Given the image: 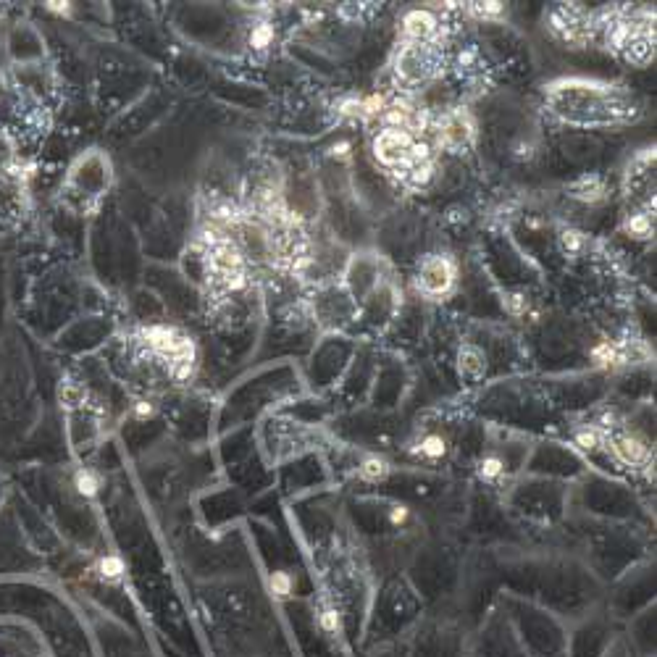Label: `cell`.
I'll return each instance as SVG.
<instances>
[{"mask_svg":"<svg viewBox=\"0 0 657 657\" xmlns=\"http://www.w3.org/2000/svg\"><path fill=\"white\" fill-rule=\"evenodd\" d=\"M610 450L618 460H621L623 466H644V463H650L652 453L647 442L636 437V434H613L610 437Z\"/></svg>","mask_w":657,"mask_h":657,"instance_id":"277c9868","label":"cell"},{"mask_svg":"<svg viewBox=\"0 0 657 657\" xmlns=\"http://www.w3.org/2000/svg\"><path fill=\"white\" fill-rule=\"evenodd\" d=\"M100 581H106V584H116L124 576V560L119 555H106V558L98 560V568H95Z\"/></svg>","mask_w":657,"mask_h":657,"instance_id":"30bf717a","label":"cell"},{"mask_svg":"<svg viewBox=\"0 0 657 657\" xmlns=\"http://www.w3.org/2000/svg\"><path fill=\"white\" fill-rule=\"evenodd\" d=\"M74 489H77L79 495L87 497V500H90V497L98 495L100 479L95 474H92L90 468H79L77 474H74Z\"/></svg>","mask_w":657,"mask_h":657,"instance_id":"7c38bea8","label":"cell"},{"mask_svg":"<svg viewBox=\"0 0 657 657\" xmlns=\"http://www.w3.org/2000/svg\"><path fill=\"white\" fill-rule=\"evenodd\" d=\"M416 453L426 460H439L447 455V439L442 434H426L421 442H418Z\"/></svg>","mask_w":657,"mask_h":657,"instance_id":"9c48e42d","label":"cell"},{"mask_svg":"<svg viewBox=\"0 0 657 657\" xmlns=\"http://www.w3.org/2000/svg\"><path fill=\"white\" fill-rule=\"evenodd\" d=\"M631 37H634V29H631L629 24H618L613 32V37H610V43H613L615 48H629Z\"/></svg>","mask_w":657,"mask_h":657,"instance_id":"ffe728a7","label":"cell"},{"mask_svg":"<svg viewBox=\"0 0 657 657\" xmlns=\"http://www.w3.org/2000/svg\"><path fill=\"white\" fill-rule=\"evenodd\" d=\"M389 474H392V466H389L384 458H379V455H368L361 463V468H358V476H361L363 481H368V484H379V481L387 479Z\"/></svg>","mask_w":657,"mask_h":657,"instance_id":"52a82bcc","label":"cell"},{"mask_svg":"<svg viewBox=\"0 0 657 657\" xmlns=\"http://www.w3.org/2000/svg\"><path fill=\"white\" fill-rule=\"evenodd\" d=\"M418 284L421 290L431 297L447 295L453 290L455 284V266L447 258H439V255H431L421 263V276H418Z\"/></svg>","mask_w":657,"mask_h":657,"instance_id":"7a4b0ae2","label":"cell"},{"mask_svg":"<svg viewBox=\"0 0 657 657\" xmlns=\"http://www.w3.org/2000/svg\"><path fill=\"white\" fill-rule=\"evenodd\" d=\"M458 363H460V374L471 376V379H479V376L484 374V368H487V358H484V353L474 345H466L460 350Z\"/></svg>","mask_w":657,"mask_h":657,"instance_id":"8992f818","label":"cell"},{"mask_svg":"<svg viewBox=\"0 0 657 657\" xmlns=\"http://www.w3.org/2000/svg\"><path fill=\"white\" fill-rule=\"evenodd\" d=\"M405 35L413 37V40H426L437 32V19L429 14V11H410L405 16Z\"/></svg>","mask_w":657,"mask_h":657,"instance_id":"5b68a950","label":"cell"},{"mask_svg":"<svg viewBox=\"0 0 657 657\" xmlns=\"http://www.w3.org/2000/svg\"><path fill=\"white\" fill-rule=\"evenodd\" d=\"M471 140H474V121H471V116L463 114V111L445 116L442 127H439V142L445 148L460 150L466 148Z\"/></svg>","mask_w":657,"mask_h":657,"instance_id":"3957f363","label":"cell"},{"mask_svg":"<svg viewBox=\"0 0 657 657\" xmlns=\"http://www.w3.org/2000/svg\"><path fill=\"white\" fill-rule=\"evenodd\" d=\"M45 11L48 14H56V16H71V3H45Z\"/></svg>","mask_w":657,"mask_h":657,"instance_id":"4316f807","label":"cell"},{"mask_svg":"<svg viewBox=\"0 0 657 657\" xmlns=\"http://www.w3.org/2000/svg\"><path fill=\"white\" fill-rule=\"evenodd\" d=\"M379 111H384V95H379V92H376V95H371V98L361 100V114L376 116Z\"/></svg>","mask_w":657,"mask_h":657,"instance_id":"44dd1931","label":"cell"},{"mask_svg":"<svg viewBox=\"0 0 657 657\" xmlns=\"http://www.w3.org/2000/svg\"><path fill=\"white\" fill-rule=\"evenodd\" d=\"M573 442L584 450V453H600L608 437H605V431L597 429V426H584L573 434Z\"/></svg>","mask_w":657,"mask_h":657,"instance_id":"ba28073f","label":"cell"},{"mask_svg":"<svg viewBox=\"0 0 657 657\" xmlns=\"http://www.w3.org/2000/svg\"><path fill=\"white\" fill-rule=\"evenodd\" d=\"M416 137L405 132V129H384L382 135L374 140V156L376 161L389 166V169H405V166H413L410 163V148H413Z\"/></svg>","mask_w":657,"mask_h":657,"instance_id":"6da1fadb","label":"cell"},{"mask_svg":"<svg viewBox=\"0 0 657 657\" xmlns=\"http://www.w3.org/2000/svg\"><path fill=\"white\" fill-rule=\"evenodd\" d=\"M592 361L597 363V366H618V363L623 361V355L618 353V347H615L613 342H602V345H597L592 350Z\"/></svg>","mask_w":657,"mask_h":657,"instance_id":"4fadbf2b","label":"cell"},{"mask_svg":"<svg viewBox=\"0 0 657 657\" xmlns=\"http://www.w3.org/2000/svg\"><path fill=\"white\" fill-rule=\"evenodd\" d=\"M502 11V3H474V14L479 16H500Z\"/></svg>","mask_w":657,"mask_h":657,"instance_id":"603a6c76","label":"cell"},{"mask_svg":"<svg viewBox=\"0 0 657 657\" xmlns=\"http://www.w3.org/2000/svg\"><path fill=\"white\" fill-rule=\"evenodd\" d=\"M505 308H508V313H513V316H523V313L529 311V303H526V297L523 295H508Z\"/></svg>","mask_w":657,"mask_h":657,"instance_id":"7402d4cb","label":"cell"},{"mask_svg":"<svg viewBox=\"0 0 657 657\" xmlns=\"http://www.w3.org/2000/svg\"><path fill=\"white\" fill-rule=\"evenodd\" d=\"M271 40H274V29H271L269 24H258V27H253V32H250V45H253L255 50L269 48Z\"/></svg>","mask_w":657,"mask_h":657,"instance_id":"ac0fdd59","label":"cell"},{"mask_svg":"<svg viewBox=\"0 0 657 657\" xmlns=\"http://www.w3.org/2000/svg\"><path fill=\"white\" fill-rule=\"evenodd\" d=\"M408 518H410V510L403 508V505L389 510V523H392V526H403V523H408Z\"/></svg>","mask_w":657,"mask_h":657,"instance_id":"cb8c5ba5","label":"cell"},{"mask_svg":"<svg viewBox=\"0 0 657 657\" xmlns=\"http://www.w3.org/2000/svg\"><path fill=\"white\" fill-rule=\"evenodd\" d=\"M153 416H156V408H153V403H145V400H142V403L135 405L137 421H148V418H153Z\"/></svg>","mask_w":657,"mask_h":657,"instance_id":"d4e9b609","label":"cell"},{"mask_svg":"<svg viewBox=\"0 0 657 657\" xmlns=\"http://www.w3.org/2000/svg\"><path fill=\"white\" fill-rule=\"evenodd\" d=\"M318 629L324 631V634H340L342 631V618L340 613L334 608H324L318 613Z\"/></svg>","mask_w":657,"mask_h":657,"instance_id":"9a60e30c","label":"cell"},{"mask_svg":"<svg viewBox=\"0 0 657 657\" xmlns=\"http://www.w3.org/2000/svg\"><path fill=\"white\" fill-rule=\"evenodd\" d=\"M269 584H271V592H274L279 600H287V597L292 594V576H290V573L276 571L274 576H271Z\"/></svg>","mask_w":657,"mask_h":657,"instance_id":"e0dca14e","label":"cell"},{"mask_svg":"<svg viewBox=\"0 0 657 657\" xmlns=\"http://www.w3.org/2000/svg\"><path fill=\"white\" fill-rule=\"evenodd\" d=\"M573 192H576V198L579 200L597 203V200H602V192H605V187H602L600 177H584L581 182H576Z\"/></svg>","mask_w":657,"mask_h":657,"instance_id":"8fae6325","label":"cell"},{"mask_svg":"<svg viewBox=\"0 0 657 657\" xmlns=\"http://www.w3.org/2000/svg\"><path fill=\"white\" fill-rule=\"evenodd\" d=\"M342 114H361V100H347L345 106H342Z\"/></svg>","mask_w":657,"mask_h":657,"instance_id":"f1b7e54d","label":"cell"},{"mask_svg":"<svg viewBox=\"0 0 657 657\" xmlns=\"http://www.w3.org/2000/svg\"><path fill=\"white\" fill-rule=\"evenodd\" d=\"M505 474V463H502L500 455H484L479 463V476L484 481H497Z\"/></svg>","mask_w":657,"mask_h":657,"instance_id":"5bb4252c","label":"cell"},{"mask_svg":"<svg viewBox=\"0 0 657 657\" xmlns=\"http://www.w3.org/2000/svg\"><path fill=\"white\" fill-rule=\"evenodd\" d=\"M334 158H350V142H337L332 148Z\"/></svg>","mask_w":657,"mask_h":657,"instance_id":"83f0119b","label":"cell"},{"mask_svg":"<svg viewBox=\"0 0 657 657\" xmlns=\"http://www.w3.org/2000/svg\"><path fill=\"white\" fill-rule=\"evenodd\" d=\"M623 232H629L631 237H647V234L652 232L650 216H644V213H636V216H631V219L623 224Z\"/></svg>","mask_w":657,"mask_h":657,"instance_id":"2e32d148","label":"cell"},{"mask_svg":"<svg viewBox=\"0 0 657 657\" xmlns=\"http://www.w3.org/2000/svg\"><path fill=\"white\" fill-rule=\"evenodd\" d=\"M560 245H563L566 253H581V248H584V234L568 229V232L560 234Z\"/></svg>","mask_w":657,"mask_h":657,"instance_id":"d6986e66","label":"cell"},{"mask_svg":"<svg viewBox=\"0 0 657 657\" xmlns=\"http://www.w3.org/2000/svg\"><path fill=\"white\" fill-rule=\"evenodd\" d=\"M431 179V166L424 163V166H413V182L416 184H426Z\"/></svg>","mask_w":657,"mask_h":657,"instance_id":"484cf974","label":"cell"}]
</instances>
